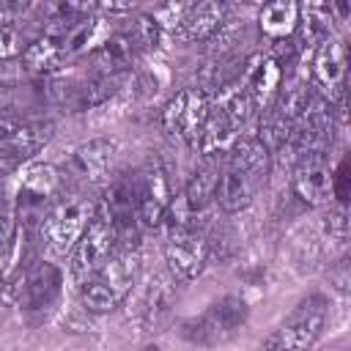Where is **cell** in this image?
<instances>
[{
  "instance_id": "obj_11",
  "label": "cell",
  "mask_w": 351,
  "mask_h": 351,
  "mask_svg": "<svg viewBox=\"0 0 351 351\" xmlns=\"http://www.w3.org/2000/svg\"><path fill=\"white\" fill-rule=\"evenodd\" d=\"M310 77L313 85L321 90V99H326L329 104L343 99L348 82V52L340 38H324L313 49Z\"/></svg>"
},
{
  "instance_id": "obj_12",
  "label": "cell",
  "mask_w": 351,
  "mask_h": 351,
  "mask_svg": "<svg viewBox=\"0 0 351 351\" xmlns=\"http://www.w3.org/2000/svg\"><path fill=\"white\" fill-rule=\"evenodd\" d=\"M241 88L247 93V99L252 101L255 112H269V107L277 101L280 96V85H282V71L280 66L271 60V55L255 52L244 60V71H241Z\"/></svg>"
},
{
  "instance_id": "obj_14",
  "label": "cell",
  "mask_w": 351,
  "mask_h": 351,
  "mask_svg": "<svg viewBox=\"0 0 351 351\" xmlns=\"http://www.w3.org/2000/svg\"><path fill=\"white\" fill-rule=\"evenodd\" d=\"M291 192L307 206H324L332 200V170L326 154L299 159L291 176Z\"/></svg>"
},
{
  "instance_id": "obj_4",
  "label": "cell",
  "mask_w": 351,
  "mask_h": 351,
  "mask_svg": "<svg viewBox=\"0 0 351 351\" xmlns=\"http://www.w3.org/2000/svg\"><path fill=\"white\" fill-rule=\"evenodd\" d=\"M93 214H96V206L85 195H80V192L63 195L60 192L58 200L44 214V219L38 222L41 244L55 255H69L74 250V244L80 241L82 230L88 228V222L93 219Z\"/></svg>"
},
{
  "instance_id": "obj_26",
  "label": "cell",
  "mask_w": 351,
  "mask_h": 351,
  "mask_svg": "<svg viewBox=\"0 0 351 351\" xmlns=\"http://www.w3.org/2000/svg\"><path fill=\"white\" fill-rule=\"evenodd\" d=\"M25 52V38L14 25H3L0 27V63L14 60Z\"/></svg>"
},
{
  "instance_id": "obj_32",
  "label": "cell",
  "mask_w": 351,
  "mask_h": 351,
  "mask_svg": "<svg viewBox=\"0 0 351 351\" xmlns=\"http://www.w3.org/2000/svg\"><path fill=\"white\" fill-rule=\"evenodd\" d=\"M8 104H11V93H8V88H3V85H0V112H3Z\"/></svg>"
},
{
  "instance_id": "obj_27",
  "label": "cell",
  "mask_w": 351,
  "mask_h": 351,
  "mask_svg": "<svg viewBox=\"0 0 351 351\" xmlns=\"http://www.w3.org/2000/svg\"><path fill=\"white\" fill-rule=\"evenodd\" d=\"M14 236H16V219L8 214H0V280H3L5 263L14 250Z\"/></svg>"
},
{
  "instance_id": "obj_9",
  "label": "cell",
  "mask_w": 351,
  "mask_h": 351,
  "mask_svg": "<svg viewBox=\"0 0 351 351\" xmlns=\"http://www.w3.org/2000/svg\"><path fill=\"white\" fill-rule=\"evenodd\" d=\"M60 195V176L52 165H27L19 176L16 214L19 222H41Z\"/></svg>"
},
{
  "instance_id": "obj_21",
  "label": "cell",
  "mask_w": 351,
  "mask_h": 351,
  "mask_svg": "<svg viewBox=\"0 0 351 351\" xmlns=\"http://www.w3.org/2000/svg\"><path fill=\"white\" fill-rule=\"evenodd\" d=\"M217 184H219V165H217V159H206L200 167H195V173L189 176V181L184 186V203H186V208L192 214H197L208 203H214Z\"/></svg>"
},
{
  "instance_id": "obj_30",
  "label": "cell",
  "mask_w": 351,
  "mask_h": 351,
  "mask_svg": "<svg viewBox=\"0 0 351 351\" xmlns=\"http://www.w3.org/2000/svg\"><path fill=\"white\" fill-rule=\"evenodd\" d=\"M27 5L25 3H11V0H0V27L3 25H11L19 14H25Z\"/></svg>"
},
{
  "instance_id": "obj_3",
  "label": "cell",
  "mask_w": 351,
  "mask_h": 351,
  "mask_svg": "<svg viewBox=\"0 0 351 351\" xmlns=\"http://www.w3.org/2000/svg\"><path fill=\"white\" fill-rule=\"evenodd\" d=\"M195 217L197 214H192L186 208L184 197H181V206L176 200L170 203V211H167L170 228H167V239H165V258H167L173 277H178V280H195L208 263L211 244H208L206 233L195 225Z\"/></svg>"
},
{
  "instance_id": "obj_2",
  "label": "cell",
  "mask_w": 351,
  "mask_h": 351,
  "mask_svg": "<svg viewBox=\"0 0 351 351\" xmlns=\"http://www.w3.org/2000/svg\"><path fill=\"white\" fill-rule=\"evenodd\" d=\"M140 274V247L137 241H118L101 269L80 285V299L90 313L115 310L132 291Z\"/></svg>"
},
{
  "instance_id": "obj_17",
  "label": "cell",
  "mask_w": 351,
  "mask_h": 351,
  "mask_svg": "<svg viewBox=\"0 0 351 351\" xmlns=\"http://www.w3.org/2000/svg\"><path fill=\"white\" fill-rule=\"evenodd\" d=\"M52 137V123L49 121H30L19 123L8 137L0 140V165H19L38 154Z\"/></svg>"
},
{
  "instance_id": "obj_20",
  "label": "cell",
  "mask_w": 351,
  "mask_h": 351,
  "mask_svg": "<svg viewBox=\"0 0 351 351\" xmlns=\"http://www.w3.org/2000/svg\"><path fill=\"white\" fill-rule=\"evenodd\" d=\"M176 302V277L167 271H159L151 277L145 288V307H143V321L148 329H156L165 324L170 315V307Z\"/></svg>"
},
{
  "instance_id": "obj_5",
  "label": "cell",
  "mask_w": 351,
  "mask_h": 351,
  "mask_svg": "<svg viewBox=\"0 0 351 351\" xmlns=\"http://www.w3.org/2000/svg\"><path fill=\"white\" fill-rule=\"evenodd\" d=\"M326 313H329V304L321 293L304 296L291 310V315L271 335H266L258 351H310L324 332Z\"/></svg>"
},
{
  "instance_id": "obj_15",
  "label": "cell",
  "mask_w": 351,
  "mask_h": 351,
  "mask_svg": "<svg viewBox=\"0 0 351 351\" xmlns=\"http://www.w3.org/2000/svg\"><path fill=\"white\" fill-rule=\"evenodd\" d=\"M228 19V5L219 0H206V3H189L178 19L176 38L181 41H208L214 38Z\"/></svg>"
},
{
  "instance_id": "obj_7",
  "label": "cell",
  "mask_w": 351,
  "mask_h": 351,
  "mask_svg": "<svg viewBox=\"0 0 351 351\" xmlns=\"http://www.w3.org/2000/svg\"><path fill=\"white\" fill-rule=\"evenodd\" d=\"M208 110H211L208 93H203L197 85H189V88H181L162 107V118L159 121H162V129L170 137L181 140V143H186L192 148H197L200 132H203L206 118H208Z\"/></svg>"
},
{
  "instance_id": "obj_25",
  "label": "cell",
  "mask_w": 351,
  "mask_h": 351,
  "mask_svg": "<svg viewBox=\"0 0 351 351\" xmlns=\"http://www.w3.org/2000/svg\"><path fill=\"white\" fill-rule=\"evenodd\" d=\"M129 33H132V38H134L137 49H140V47H145V49H154V47L159 44L162 27L156 25V19H154L151 14H143V16H137V22H134V27H132Z\"/></svg>"
},
{
  "instance_id": "obj_18",
  "label": "cell",
  "mask_w": 351,
  "mask_h": 351,
  "mask_svg": "<svg viewBox=\"0 0 351 351\" xmlns=\"http://www.w3.org/2000/svg\"><path fill=\"white\" fill-rule=\"evenodd\" d=\"M137 55V44L132 33H110L99 49H93V63L99 74L107 77H123V71L132 69Z\"/></svg>"
},
{
  "instance_id": "obj_8",
  "label": "cell",
  "mask_w": 351,
  "mask_h": 351,
  "mask_svg": "<svg viewBox=\"0 0 351 351\" xmlns=\"http://www.w3.org/2000/svg\"><path fill=\"white\" fill-rule=\"evenodd\" d=\"M115 244H118V233H115L110 217L104 214V208H96L93 219L82 230V236L74 244V250L69 252L71 255V274H74V280L82 285L88 277H93L101 269V263L110 258Z\"/></svg>"
},
{
  "instance_id": "obj_13",
  "label": "cell",
  "mask_w": 351,
  "mask_h": 351,
  "mask_svg": "<svg viewBox=\"0 0 351 351\" xmlns=\"http://www.w3.org/2000/svg\"><path fill=\"white\" fill-rule=\"evenodd\" d=\"M14 291V299L19 307L25 310H44L49 307L58 293H60V269L55 263L38 261L33 266H27L19 280L14 285H8Z\"/></svg>"
},
{
  "instance_id": "obj_24",
  "label": "cell",
  "mask_w": 351,
  "mask_h": 351,
  "mask_svg": "<svg viewBox=\"0 0 351 351\" xmlns=\"http://www.w3.org/2000/svg\"><path fill=\"white\" fill-rule=\"evenodd\" d=\"M118 82H121V77L96 74L93 80H88V82H82V85L77 88V93H74V107H77V110H88V107H96V104L107 101V99L115 93Z\"/></svg>"
},
{
  "instance_id": "obj_19",
  "label": "cell",
  "mask_w": 351,
  "mask_h": 351,
  "mask_svg": "<svg viewBox=\"0 0 351 351\" xmlns=\"http://www.w3.org/2000/svg\"><path fill=\"white\" fill-rule=\"evenodd\" d=\"M329 22H332V5L329 3H304L299 5V22L293 30V41L302 49H315L324 38H329Z\"/></svg>"
},
{
  "instance_id": "obj_1",
  "label": "cell",
  "mask_w": 351,
  "mask_h": 351,
  "mask_svg": "<svg viewBox=\"0 0 351 351\" xmlns=\"http://www.w3.org/2000/svg\"><path fill=\"white\" fill-rule=\"evenodd\" d=\"M222 159L225 165L219 167V184L214 200L222 206V211L236 214L247 208L261 192L271 167V154L263 148V143L255 134H250V137H239Z\"/></svg>"
},
{
  "instance_id": "obj_31",
  "label": "cell",
  "mask_w": 351,
  "mask_h": 351,
  "mask_svg": "<svg viewBox=\"0 0 351 351\" xmlns=\"http://www.w3.org/2000/svg\"><path fill=\"white\" fill-rule=\"evenodd\" d=\"M101 8H104V11H112V14H126V11H132L134 5H132V3H123V5H118V3H104Z\"/></svg>"
},
{
  "instance_id": "obj_16",
  "label": "cell",
  "mask_w": 351,
  "mask_h": 351,
  "mask_svg": "<svg viewBox=\"0 0 351 351\" xmlns=\"http://www.w3.org/2000/svg\"><path fill=\"white\" fill-rule=\"evenodd\" d=\"M112 162H115V143L107 137H96L74 148L69 159V170L74 178L85 184H96L112 170Z\"/></svg>"
},
{
  "instance_id": "obj_10",
  "label": "cell",
  "mask_w": 351,
  "mask_h": 351,
  "mask_svg": "<svg viewBox=\"0 0 351 351\" xmlns=\"http://www.w3.org/2000/svg\"><path fill=\"white\" fill-rule=\"evenodd\" d=\"M173 203L170 167L162 159H151L137 176V219L145 228H159L167 219Z\"/></svg>"
},
{
  "instance_id": "obj_23",
  "label": "cell",
  "mask_w": 351,
  "mask_h": 351,
  "mask_svg": "<svg viewBox=\"0 0 351 351\" xmlns=\"http://www.w3.org/2000/svg\"><path fill=\"white\" fill-rule=\"evenodd\" d=\"M63 60H66L63 44L58 38H52V36H41V38H36V41H30L25 47L19 63L30 74H52V71H58L63 66Z\"/></svg>"
},
{
  "instance_id": "obj_28",
  "label": "cell",
  "mask_w": 351,
  "mask_h": 351,
  "mask_svg": "<svg viewBox=\"0 0 351 351\" xmlns=\"http://www.w3.org/2000/svg\"><path fill=\"white\" fill-rule=\"evenodd\" d=\"M324 230H326V236L335 239V241H346V239H348V211H346V206H337V208H332V211L326 214Z\"/></svg>"
},
{
  "instance_id": "obj_29",
  "label": "cell",
  "mask_w": 351,
  "mask_h": 351,
  "mask_svg": "<svg viewBox=\"0 0 351 351\" xmlns=\"http://www.w3.org/2000/svg\"><path fill=\"white\" fill-rule=\"evenodd\" d=\"M348 195H351V176H348V159H343L332 173V197H337V203L346 206Z\"/></svg>"
},
{
  "instance_id": "obj_6",
  "label": "cell",
  "mask_w": 351,
  "mask_h": 351,
  "mask_svg": "<svg viewBox=\"0 0 351 351\" xmlns=\"http://www.w3.org/2000/svg\"><path fill=\"white\" fill-rule=\"evenodd\" d=\"M247 321V302L241 296H222L208 310L181 324V337L195 346H217L233 337Z\"/></svg>"
},
{
  "instance_id": "obj_22",
  "label": "cell",
  "mask_w": 351,
  "mask_h": 351,
  "mask_svg": "<svg viewBox=\"0 0 351 351\" xmlns=\"http://www.w3.org/2000/svg\"><path fill=\"white\" fill-rule=\"evenodd\" d=\"M296 22H299V5L291 0H274L258 11V25H261L263 36L271 41L291 38L296 30Z\"/></svg>"
}]
</instances>
